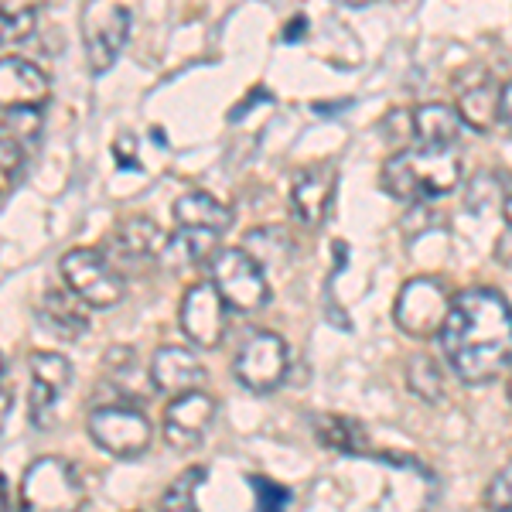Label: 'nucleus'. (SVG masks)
I'll return each instance as SVG.
<instances>
[{"mask_svg":"<svg viewBox=\"0 0 512 512\" xmlns=\"http://www.w3.org/2000/svg\"><path fill=\"white\" fill-rule=\"evenodd\" d=\"M437 338L458 379L489 383L512 366V304L495 287L461 291Z\"/></svg>","mask_w":512,"mask_h":512,"instance_id":"1","label":"nucleus"},{"mask_svg":"<svg viewBox=\"0 0 512 512\" xmlns=\"http://www.w3.org/2000/svg\"><path fill=\"white\" fill-rule=\"evenodd\" d=\"M461 181V161L451 147H403L383 164V185L386 195L400 202H427V198L448 195Z\"/></svg>","mask_w":512,"mask_h":512,"instance_id":"2","label":"nucleus"},{"mask_svg":"<svg viewBox=\"0 0 512 512\" xmlns=\"http://www.w3.org/2000/svg\"><path fill=\"white\" fill-rule=\"evenodd\" d=\"M59 274L69 291H76L89 308H117L127 294V280L99 246H76L62 256Z\"/></svg>","mask_w":512,"mask_h":512,"instance_id":"3","label":"nucleus"},{"mask_svg":"<svg viewBox=\"0 0 512 512\" xmlns=\"http://www.w3.org/2000/svg\"><path fill=\"white\" fill-rule=\"evenodd\" d=\"M86 431L113 458H140L154 441V427L144 417V410H137L134 403L117 400L89 410Z\"/></svg>","mask_w":512,"mask_h":512,"instance_id":"4","label":"nucleus"},{"mask_svg":"<svg viewBox=\"0 0 512 512\" xmlns=\"http://www.w3.org/2000/svg\"><path fill=\"white\" fill-rule=\"evenodd\" d=\"M209 267H212V284H216L222 301L233 311H260L270 301L267 274H263L260 260L250 250H243V246L216 250Z\"/></svg>","mask_w":512,"mask_h":512,"instance_id":"5","label":"nucleus"},{"mask_svg":"<svg viewBox=\"0 0 512 512\" xmlns=\"http://www.w3.org/2000/svg\"><path fill=\"white\" fill-rule=\"evenodd\" d=\"M21 502L38 512H52V509L69 512L86 502V489H82L76 468H72L69 461L48 454V458H38L24 468Z\"/></svg>","mask_w":512,"mask_h":512,"instance_id":"6","label":"nucleus"},{"mask_svg":"<svg viewBox=\"0 0 512 512\" xmlns=\"http://www.w3.org/2000/svg\"><path fill=\"white\" fill-rule=\"evenodd\" d=\"M451 308L448 287L437 277H414L403 284V291L396 294L393 304V321L403 335L410 338H431L441 332L444 318Z\"/></svg>","mask_w":512,"mask_h":512,"instance_id":"7","label":"nucleus"},{"mask_svg":"<svg viewBox=\"0 0 512 512\" xmlns=\"http://www.w3.org/2000/svg\"><path fill=\"white\" fill-rule=\"evenodd\" d=\"M130 11L113 0H93L82 14V41H86V59L93 76L113 69V62L120 59L123 45L130 38Z\"/></svg>","mask_w":512,"mask_h":512,"instance_id":"8","label":"nucleus"},{"mask_svg":"<svg viewBox=\"0 0 512 512\" xmlns=\"http://www.w3.org/2000/svg\"><path fill=\"white\" fill-rule=\"evenodd\" d=\"M287 369H291V352L284 338L274 332H256L239 349L233 373L250 393H274L287 379Z\"/></svg>","mask_w":512,"mask_h":512,"instance_id":"9","label":"nucleus"},{"mask_svg":"<svg viewBox=\"0 0 512 512\" xmlns=\"http://www.w3.org/2000/svg\"><path fill=\"white\" fill-rule=\"evenodd\" d=\"M28 417L38 431H48L59 414V400L72 383V362L62 352H31L28 355Z\"/></svg>","mask_w":512,"mask_h":512,"instance_id":"10","label":"nucleus"},{"mask_svg":"<svg viewBox=\"0 0 512 512\" xmlns=\"http://www.w3.org/2000/svg\"><path fill=\"white\" fill-rule=\"evenodd\" d=\"M178 325L198 349H216L229 328V304L222 301L216 284H192L181 297Z\"/></svg>","mask_w":512,"mask_h":512,"instance_id":"11","label":"nucleus"},{"mask_svg":"<svg viewBox=\"0 0 512 512\" xmlns=\"http://www.w3.org/2000/svg\"><path fill=\"white\" fill-rule=\"evenodd\" d=\"M164 239L168 236L161 233V226L154 219L130 216L106 233L99 250L106 253V260H110L120 274H127V270H137V267H144V263L158 260L164 250Z\"/></svg>","mask_w":512,"mask_h":512,"instance_id":"12","label":"nucleus"},{"mask_svg":"<svg viewBox=\"0 0 512 512\" xmlns=\"http://www.w3.org/2000/svg\"><path fill=\"white\" fill-rule=\"evenodd\" d=\"M219 417V403L202 390H188L168 400L164 407V441L175 451H192L205 441L212 420Z\"/></svg>","mask_w":512,"mask_h":512,"instance_id":"13","label":"nucleus"},{"mask_svg":"<svg viewBox=\"0 0 512 512\" xmlns=\"http://www.w3.org/2000/svg\"><path fill=\"white\" fill-rule=\"evenodd\" d=\"M52 96V82L35 62L0 55V110H41Z\"/></svg>","mask_w":512,"mask_h":512,"instance_id":"14","label":"nucleus"},{"mask_svg":"<svg viewBox=\"0 0 512 512\" xmlns=\"http://www.w3.org/2000/svg\"><path fill=\"white\" fill-rule=\"evenodd\" d=\"M147 379L158 393L171 396L188 393V390H202L205 383V366L202 359L188 349V345H161L151 359V369H147Z\"/></svg>","mask_w":512,"mask_h":512,"instance_id":"15","label":"nucleus"},{"mask_svg":"<svg viewBox=\"0 0 512 512\" xmlns=\"http://www.w3.org/2000/svg\"><path fill=\"white\" fill-rule=\"evenodd\" d=\"M335 198V168L332 164H311L297 171L291 185V212L304 229H318L325 222Z\"/></svg>","mask_w":512,"mask_h":512,"instance_id":"16","label":"nucleus"},{"mask_svg":"<svg viewBox=\"0 0 512 512\" xmlns=\"http://www.w3.org/2000/svg\"><path fill=\"white\" fill-rule=\"evenodd\" d=\"M38 321L45 332H52L55 338H65V342H76L89 332V304L82 301L76 291L62 287V291H48L41 297L38 308Z\"/></svg>","mask_w":512,"mask_h":512,"instance_id":"17","label":"nucleus"},{"mask_svg":"<svg viewBox=\"0 0 512 512\" xmlns=\"http://www.w3.org/2000/svg\"><path fill=\"white\" fill-rule=\"evenodd\" d=\"M414 120V144L417 147H454L461 137V117L458 110L444 103H424L417 110H410Z\"/></svg>","mask_w":512,"mask_h":512,"instance_id":"18","label":"nucleus"},{"mask_svg":"<svg viewBox=\"0 0 512 512\" xmlns=\"http://www.w3.org/2000/svg\"><path fill=\"white\" fill-rule=\"evenodd\" d=\"M216 250H219V233L178 226L175 233L164 239V250L158 260L168 263L171 270H181V267H195V263H209Z\"/></svg>","mask_w":512,"mask_h":512,"instance_id":"19","label":"nucleus"},{"mask_svg":"<svg viewBox=\"0 0 512 512\" xmlns=\"http://www.w3.org/2000/svg\"><path fill=\"white\" fill-rule=\"evenodd\" d=\"M311 431L328 451L338 454H373V441H369V431L352 417L342 414H315L311 417Z\"/></svg>","mask_w":512,"mask_h":512,"instance_id":"20","label":"nucleus"},{"mask_svg":"<svg viewBox=\"0 0 512 512\" xmlns=\"http://www.w3.org/2000/svg\"><path fill=\"white\" fill-rule=\"evenodd\" d=\"M175 222L178 226H192V229H209V233L222 236L233 226V209H226L216 195L195 188V192H185L175 202Z\"/></svg>","mask_w":512,"mask_h":512,"instance_id":"21","label":"nucleus"},{"mask_svg":"<svg viewBox=\"0 0 512 512\" xmlns=\"http://www.w3.org/2000/svg\"><path fill=\"white\" fill-rule=\"evenodd\" d=\"M458 117L472 130H492L502 120V89L495 82H475L458 96Z\"/></svg>","mask_w":512,"mask_h":512,"instance_id":"22","label":"nucleus"},{"mask_svg":"<svg viewBox=\"0 0 512 512\" xmlns=\"http://www.w3.org/2000/svg\"><path fill=\"white\" fill-rule=\"evenodd\" d=\"M407 386L417 400L424 403H441L444 400V379H441V369L431 355H414L407 366Z\"/></svg>","mask_w":512,"mask_h":512,"instance_id":"23","label":"nucleus"},{"mask_svg":"<svg viewBox=\"0 0 512 512\" xmlns=\"http://www.w3.org/2000/svg\"><path fill=\"white\" fill-rule=\"evenodd\" d=\"M202 482H205V468H185L175 482L164 489L161 495V506L164 509H175V512H185V509H195V502H198V489H202Z\"/></svg>","mask_w":512,"mask_h":512,"instance_id":"24","label":"nucleus"},{"mask_svg":"<svg viewBox=\"0 0 512 512\" xmlns=\"http://www.w3.org/2000/svg\"><path fill=\"white\" fill-rule=\"evenodd\" d=\"M41 134V110H0V137L28 147Z\"/></svg>","mask_w":512,"mask_h":512,"instance_id":"25","label":"nucleus"},{"mask_svg":"<svg viewBox=\"0 0 512 512\" xmlns=\"http://www.w3.org/2000/svg\"><path fill=\"white\" fill-rule=\"evenodd\" d=\"M38 11H0V48L21 45L35 35Z\"/></svg>","mask_w":512,"mask_h":512,"instance_id":"26","label":"nucleus"},{"mask_svg":"<svg viewBox=\"0 0 512 512\" xmlns=\"http://www.w3.org/2000/svg\"><path fill=\"white\" fill-rule=\"evenodd\" d=\"M383 137L390 140L393 147H410L414 144V120H410V110H393L390 117L383 120Z\"/></svg>","mask_w":512,"mask_h":512,"instance_id":"27","label":"nucleus"},{"mask_svg":"<svg viewBox=\"0 0 512 512\" xmlns=\"http://www.w3.org/2000/svg\"><path fill=\"white\" fill-rule=\"evenodd\" d=\"M485 502H489L492 509H512V465H506L489 482V489H485Z\"/></svg>","mask_w":512,"mask_h":512,"instance_id":"28","label":"nucleus"},{"mask_svg":"<svg viewBox=\"0 0 512 512\" xmlns=\"http://www.w3.org/2000/svg\"><path fill=\"white\" fill-rule=\"evenodd\" d=\"M253 482V492H256V506L260 509H280L291 495L287 489H277V485H270L267 478H250Z\"/></svg>","mask_w":512,"mask_h":512,"instance_id":"29","label":"nucleus"},{"mask_svg":"<svg viewBox=\"0 0 512 512\" xmlns=\"http://www.w3.org/2000/svg\"><path fill=\"white\" fill-rule=\"evenodd\" d=\"M11 407H14V393H11V379H7V359L0 352V431H4L7 417H11Z\"/></svg>","mask_w":512,"mask_h":512,"instance_id":"30","label":"nucleus"},{"mask_svg":"<svg viewBox=\"0 0 512 512\" xmlns=\"http://www.w3.org/2000/svg\"><path fill=\"white\" fill-rule=\"evenodd\" d=\"M495 256H499V263L512 267V226H506V233H502L499 243H495Z\"/></svg>","mask_w":512,"mask_h":512,"instance_id":"31","label":"nucleus"},{"mask_svg":"<svg viewBox=\"0 0 512 512\" xmlns=\"http://www.w3.org/2000/svg\"><path fill=\"white\" fill-rule=\"evenodd\" d=\"M41 0H0V11H38Z\"/></svg>","mask_w":512,"mask_h":512,"instance_id":"32","label":"nucleus"},{"mask_svg":"<svg viewBox=\"0 0 512 512\" xmlns=\"http://www.w3.org/2000/svg\"><path fill=\"white\" fill-rule=\"evenodd\" d=\"M502 216H506V226H512V175L502 185Z\"/></svg>","mask_w":512,"mask_h":512,"instance_id":"33","label":"nucleus"},{"mask_svg":"<svg viewBox=\"0 0 512 512\" xmlns=\"http://www.w3.org/2000/svg\"><path fill=\"white\" fill-rule=\"evenodd\" d=\"M502 120H506L509 127H512V82L502 86Z\"/></svg>","mask_w":512,"mask_h":512,"instance_id":"34","label":"nucleus"},{"mask_svg":"<svg viewBox=\"0 0 512 512\" xmlns=\"http://www.w3.org/2000/svg\"><path fill=\"white\" fill-rule=\"evenodd\" d=\"M338 4H349V7H366L369 0H338Z\"/></svg>","mask_w":512,"mask_h":512,"instance_id":"35","label":"nucleus"},{"mask_svg":"<svg viewBox=\"0 0 512 512\" xmlns=\"http://www.w3.org/2000/svg\"><path fill=\"white\" fill-rule=\"evenodd\" d=\"M4 181H7V175H4V171H0V192H4Z\"/></svg>","mask_w":512,"mask_h":512,"instance_id":"36","label":"nucleus"},{"mask_svg":"<svg viewBox=\"0 0 512 512\" xmlns=\"http://www.w3.org/2000/svg\"><path fill=\"white\" fill-rule=\"evenodd\" d=\"M509 400H512V379H509Z\"/></svg>","mask_w":512,"mask_h":512,"instance_id":"37","label":"nucleus"}]
</instances>
